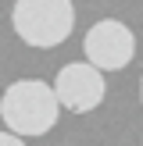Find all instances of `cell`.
<instances>
[{
	"label": "cell",
	"mask_w": 143,
	"mask_h": 146,
	"mask_svg": "<svg viewBox=\"0 0 143 146\" xmlns=\"http://www.w3.org/2000/svg\"><path fill=\"white\" fill-rule=\"evenodd\" d=\"M61 118V104L54 96V86L43 78H18L0 93V121L7 132L29 139V135H47Z\"/></svg>",
	"instance_id": "6da1fadb"
},
{
	"label": "cell",
	"mask_w": 143,
	"mask_h": 146,
	"mask_svg": "<svg viewBox=\"0 0 143 146\" xmlns=\"http://www.w3.org/2000/svg\"><path fill=\"white\" fill-rule=\"evenodd\" d=\"M11 29L25 46L54 50L75 32V4L72 0H14Z\"/></svg>",
	"instance_id": "7a4b0ae2"
},
{
	"label": "cell",
	"mask_w": 143,
	"mask_h": 146,
	"mask_svg": "<svg viewBox=\"0 0 143 146\" xmlns=\"http://www.w3.org/2000/svg\"><path fill=\"white\" fill-rule=\"evenodd\" d=\"M82 54H86V64H93L100 75L122 71L132 61V54H136V36H132V29H129L125 21L100 18V21H93L90 32H86Z\"/></svg>",
	"instance_id": "3957f363"
},
{
	"label": "cell",
	"mask_w": 143,
	"mask_h": 146,
	"mask_svg": "<svg viewBox=\"0 0 143 146\" xmlns=\"http://www.w3.org/2000/svg\"><path fill=\"white\" fill-rule=\"evenodd\" d=\"M54 96L61 104V111H72V114H90L104 104V93H107V82L93 64L86 61H75V64H64L57 71L54 82Z\"/></svg>",
	"instance_id": "277c9868"
},
{
	"label": "cell",
	"mask_w": 143,
	"mask_h": 146,
	"mask_svg": "<svg viewBox=\"0 0 143 146\" xmlns=\"http://www.w3.org/2000/svg\"><path fill=\"white\" fill-rule=\"evenodd\" d=\"M0 146H25V139H18L11 132H0Z\"/></svg>",
	"instance_id": "5b68a950"
},
{
	"label": "cell",
	"mask_w": 143,
	"mask_h": 146,
	"mask_svg": "<svg viewBox=\"0 0 143 146\" xmlns=\"http://www.w3.org/2000/svg\"><path fill=\"white\" fill-rule=\"evenodd\" d=\"M140 104H143V78H140Z\"/></svg>",
	"instance_id": "8992f818"
}]
</instances>
